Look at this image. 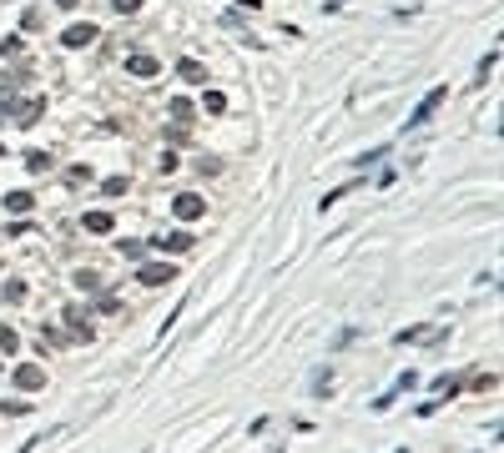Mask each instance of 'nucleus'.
<instances>
[{"mask_svg":"<svg viewBox=\"0 0 504 453\" xmlns=\"http://www.w3.org/2000/svg\"><path fill=\"white\" fill-rule=\"evenodd\" d=\"M202 212H207V207H202L197 191H177V202H172V217H177V222H197Z\"/></svg>","mask_w":504,"mask_h":453,"instance_id":"f257e3e1","label":"nucleus"},{"mask_svg":"<svg viewBox=\"0 0 504 453\" xmlns=\"http://www.w3.org/2000/svg\"><path fill=\"white\" fill-rule=\"evenodd\" d=\"M10 383L20 388V393H40V388H46V368L26 363V368H15V373H10Z\"/></svg>","mask_w":504,"mask_h":453,"instance_id":"f03ea898","label":"nucleus"},{"mask_svg":"<svg viewBox=\"0 0 504 453\" xmlns=\"http://www.w3.org/2000/svg\"><path fill=\"white\" fill-rule=\"evenodd\" d=\"M439 106H444V86H434V91H429L424 101H418V106H414V116H409L404 126H424V121H429V116L439 111Z\"/></svg>","mask_w":504,"mask_h":453,"instance_id":"7ed1b4c3","label":"nucleus"},{"mask_svg":"<svg viewBox=\"0 0 504 453\" xmlns=\"http://www.w3.org/2000/svg\"><path fill=\"white\" fill-rule=\"evenodd\" d=\"M172 277H177V267H166V262H141V267H136V283H141V287L172 283Z\"/></svg>","mask_w":504,"mask_h":453,"instance_id":"20e7f679","label":"nucleus"},{"mask_svg":"<svg viewBox=\"0 0 504 453\" xmlns=\"http://www.w3.org/2000/svg\"><path fill=\"white\" fill-rule=\"evenodd\" d=\"M20 111H10V121L15 126H36L40 121V111H46V96H31V101H15Z\"/></svg>","mask_w":504,"mask_h":453,"instance_id":"39448f33","label":"nucleus"},{"mask_svg":"<svg viewBox=\"0 0 504 453\" xmlns=\"http://www.w3.org/2000/svg\"><path fill=\"white\" fill-rule=\"evenodd\" d=\"M91 40H96V26H86V20H81V26H71L66 35H61V46L76 51V46H91Z\"/></svg>","mask_w":504,"mask_h":453,"instance_id":"423d86ee","label":"nucleus"},{"mask_svg":"<svg viewBox=\"0 0 504 453\" xmlns=\"http://www.w3.org/2000/svg\"><path fill=\"white\" fill-rule=\"evenodd\" d=\"M66 328H71V337H76V342H91V337H96V328H91V322L81 317L76 308H66Z\"/></svg>","mask_w":504,"mask_h":453,"instance_id":"0eeeda50","label":"nucleus"},{"mask_svg":"<svg viewBox=\"0 0 504 453\" xmlns=\"http://www.w3.org/2000/svg\"><path fill=\"white\" fill-rule=\"evenodd\" d=\"M81 227H86V232H91V237H107V232H111V227H116V222H111V217H107V212H86V217H81Z\"/></svg>","mask_w":504,"mask_h":453,"instance_id":"6e6552de","label":"nucleus"},{"mask_svg":"<svg viewBox=\"0 0 504 453\" xmlns=\"http://www.w3.org/2000/svg\"><path fill=\"white\" fill-rule=\"evenodd\" d=\"M126 71L146 81V76H157V71H162V61H152V56H132V61H126Z\"/></svg>","mask_w":504,"mask_h":453,"instance_id":"1a4fd4ad","label":"nucleus"},{"mask_svg":"<svg viewBox=\"0 0 504 453\" xmlns=\"http://www.w3.org/2000/svg\"><path fill=\"white\" fill-rule=\"evenodd\" d=\"M166 111H172L177 126H187V121H192V101H187V96H172V101H166Z\"/></svg>","mask_w":504,"mask_h":453,"instance_id":"9d476101","label":"nucleus"},{"mask_svg":"<svg viewBox=\"0 0 504 453\" xmlns=\"http://www.w3.org/2000/svg\"><path fill=\"white\" fill-rule=\"evenodd\" d=\"M157 247H162V252H187V247H192V232H172L166 242L157 237Z\"/></svg>","mask_w":504,"mask_h":453,"instance_id":"9b49d317","label":"nucleus"},{"mask_svg":"<svg viewBox=\"0 0 504 453\" xmlns=\"http://www.w3.org/2000/svg\"><path fill=\"white\" fill-rule=\"evenodd\" d=\"M76 287H81V292H101V272H96V267H81V272H76Z\"/></svg>","mask_w":504,"mask_h":453,"instance_id":"f8f14e48","label":"nucleus"},{"mask_svg":"<svg viewBox=\"0 0 504 453\" xmlns=\"http://www.w3.org/2000/svg\"><path fill=\"white\" fill-rule=\"evenodd\" d=\"M177 71H182V81H207V66H202V61H177Z\"/></svg>","mask_w":504,"mask_h":453,"instance_id":"ddd939ff","label":"nucleus"},{"mask_svg":"<svg viewBox=\"0 0 504 453\" xmlns=\"http://www.w3.org/2000/svg\"><path fill=\"white\" fill-rule=\"evenodd\" d=\"M31 191H10V197H6V212H15V217H20V212H31Z\"/></svg>","mask_w":504,"mask_h":453,"instance_id":"4468645a","label":"nucleus"},{"mask_svg":"<svg viewBox=\"0 0 504 453\" xmlns=\"http://www.w3.org/2000/svg\"><path fill=\"white\" fill-rule=\"evenodd\" d=\"M91 182V166L81 161V166H66V186H86Z\"/></svg>","mask_w":504,"mask_h":453,"instance_id":"2eb2a0df","label":"nucleus"},{"mask_svg":"<svg viewBox=\"0 0 504 453\" xmlns=\"http://www.w3.org/2000/svg\"><path fill=\"white\" fill-rule=\"evenodd\" d=\"M121 308H126V302H121L116 292H101V297H96V312H107V317H111V312H121Z\"/></svg>","mask_w":504,"mask_h":453,"instance_id":"dca6fc26","label":"nucleus"},{"mask_svg":"<svg viewBox=\"0 0 504 453\" xmlns=\"http://www.w3.org/2000/svg\"><path fill=\"white\" fill-rule=\"evenodd\" d=\"M202 106H207L212 116H222V111H227V96H222V91H207V96H202Z\"/></svg>","mask_w":504,"mask_h":453,"instance_id":"f3484780","label":"nucleus"},{"mask_svg":"<svg viewBox=\"0 0 504 453\" xmlns=\"http://www.w3.org/2000/svg\"><path fill=\"white\" fill-rule=\"evenodd\" d=\"M126 186H132V182H126V177H107V182H101V197H121V191Z\"/></svg>","mask_w":504,"mask_h":453,"instance_id":"a211bd4d","label":"nucleus"},{"mask_svg":"<svg viewBox=\"0 0 504 453\" xmlns=\"http://www.w3.org/2000/svg\"><path fill=\"white\" fill-rule=\"evenodd\" d=\"M0 297H6V302H20V297H26V283H20V277H10V283L0 287Z\"/></svg>","mask_w":504,"mask_h":453,"instance_id":"6ab92c4d","label":"nucleus"},{"mask_svg":"<svg viewBox=\"0 0 504 453\" xmlns=\"http://www.w3.org/2000/svg\"><path fill=\"white\" fill-rule=\"evenodd\" d=\"M20 348V337H15V328H0V358H6V353H15Z\"/></svg>","mask_w":504,"mask_h":453,"instance_id":"aec40b11","label":"nucleus"},{"mask_svg":"<svg viewBox=\"0 0 504 453\" xmlns=\"http://www.w3.org/2000/svg\"><path fill=\"white\" fill-rule=\"evenodd\" d=\"M111 6H116V15H136V10H141V0H111Z\"/></svg>","mask_w":504,"mask_h":453,"instance_id":"412c9836","label":"nucleus"},{"mask_svg":"<svg viewBox=\"0 0 504 453\" xmlns=\"http://www.w3.org/2000/svg\"><path fill=\"white\" fill-rule=\"evenodd\" d=\"M494 383H499L494 373H479V378H474V393H489V388H494Z\"/></svg>","mask_w":504,"mask_h":453,"instance_id":"4be33fe9","label":"nucleus"},{"mask_svg":"<svg viewBox=\"0 0 504 453\" xmlns=\"http://www.w3.org/2000/svg\"><path fill=\"white\" fill-rule=\"evenodd\" d=\"M434 388H439V393H444V398H454V393H459V378H439Z\"/></svg>","mask_w":504,"mask_h":453,"instance_id":"5701e85b","label":"nucleus"},{"mask_svg":"<svg viewBox=\"0 0 504 453\" xmlns=\"http://www.w3.org/2000/svg\"><path fill=\"white\" fill-rule=\"evenodd\" d=\"M56 6H61V10H76V0H56Z\"/></svg>","mask_w":504,"mask_h":453,"instance_id":"b1692460","label":"nucleus"}]
</instances>
